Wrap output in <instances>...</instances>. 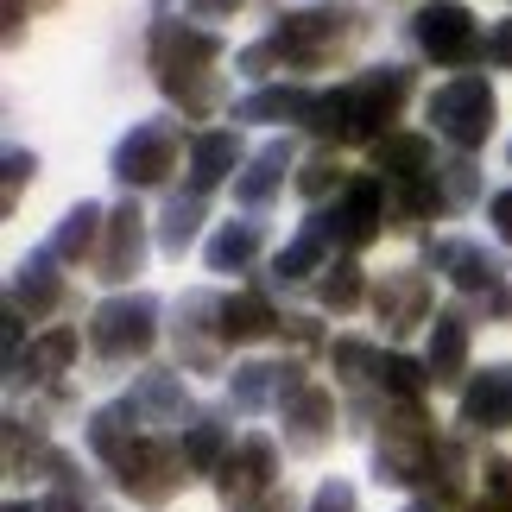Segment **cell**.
<instances>
[{"label":"cell","instance_id":"cell-3","mask_svg":"<svg viewBox=\"0 0 512 512\" xmlns=\"http://www.w3.org/2000/svg\"><path fill=\"white\" fill-rule=\"evenodd\" d=\"M159 342V304L152 298H108L102 310L89 317V348L102 354V361H133V354H146Z\"/></svg>","mask_w":512,"mask_h":512},{"label":"cell","instance_id":"cell-10","mask_svg":"<svg viewBox=\"0 0 512 512\" xmlns=\"http://www.w3.org/2000/svg\"><path fill=\"white\" fill-rule=\"evenodd\" d=\"M140 260H146V215L133 209V203H121V209L108 215V228H102V253H95V279L121 285V279H133V272H140Z\"/></svg>","mask_w":512,"mask_h":512},{"label":"cell","instance_id":"cell-30","mask_svg":"<svg viewBox=\"0 0 512 512\" xmlns=\"http://www.w3.org/2000/svg\"><path fill=\"white\" fill-rule=\"evenodd\" d=\"M228 456H234V449H228V430L215 424V418L184 424V462H190V468H203V475H209V468H222Z\"/></svg>","mask_w":512,"mask_h":512},{"label":"cell","instance_id":"cell-26","mask_svg":"<svg viewBox=\"0 0 512 512\" xmlns=\"http://www.w3.org/2000/svg\"><path fill=\"white\" fill-rule=\"evenodd\" d=\"M133 405H140V418L152 424H184L190 418V392L177 373H146L140 386H133Z\"/></svg>","mask_w":512,"mask_h":512},{"label":"cell","instance_id":"cell-18","mask_svg":"<svg viewBox=\"0 0 512 512\" xmlns=\"http://www.w3.org/2000/svg\"><path fill=\"white\" fill-rule=\"evenodd\" d=\"M51 266H57V253H32V260L13 272V285H7V310H13V317H26V310L45 317V310L64 298V279H57Z\"/></svg>","mask_w":512,"mask_h":512},{"label":"cell","instance_id":"cell-45","mask_svg":"<svg viewBox=\"0 0 512 512\" xmlns=\"http://www.w3.org/2000/svg\"><path fill=\"white\" fill-rule=\"evenodd\" d=\"M487 487H494V500L500 506H512V462L500 456V462H487Z\"/></svg>","mask_w":512,"mask_h":512},{"label":"cell","instance_id":"cell-33","mask_svg":"<svg viewBox=\"0 0 512 512\" xmlns=\"http://www.w3.org/2000/svg\"><path fill=\"white\" fill-rule=\"evenodd\" d=\"M310 133H323V140H354V95L348 89H329L317 95V108H310Z\"/></svg>","mask_w":512,"mask_h":512},{"label":"cell","instance_id":"cell-49","mask_svg":"<svg viewBox=\"0 0 512 512\" xmlns=\"http://www.w3.org/2000/svg\"><path fill=\"white\" fill-rule=\"evenodd\" d=\"M475 512H500V500H487V506H475Z\"/></svg>","mask_w":512,"mask_h":512},{"label":"cell","instance_id":"cell-1","mask_svg":"<svg viewBox=\"0 0 512 512\" xmlns=\"http://www.w3.org/2000/svg\"><path fill=\"white\" fill-rule=\"evenodd\" d=\"M215 57H222V38L203 26H184V19H159L152 26V70L171 102H184V114H209L222 102V83H215Z\"/></svg>","mask_w":512,"mask_h":512},{"label":"cell","instance_id":"cell-36","mask_svg":"<svg viewBox=\"0 0 512 512\" xmlns=\"http://www.w3.org/2000/svg\"><path fill=\"white\" fill-rule=\"evenodd\" d=\"M51 468H57V487H51V506L45 512H102V500L70 475V462H51Z\"/></svg>","mask_w":512,"mask_h":512},{"label":"cell","instance_id":"cell-8","mask_svg":"<svg viewBox=\"0 0 512 512\" xmlns=\"http://www.w3.org/2000/svg\"><path fill=\"white\" fill-rule=\"evenodd\" d=\"M430 456H437V437L424 430V418H418V405H405L399 418L386 424V437H380V449H373V468H380V481H399V487H411L430 468Z\"/></svg>","mask_w":512,"mask_h":512},{"label":"cell","instance_id":"cell-15","mask_svg":"<svg viewBox=\"0 0 512 512\" xmlns=\"http://www.w3.org/2000/svg\"><path fill=\"white\" fill-rule=\"evenodd\" d=\"M430 266L449 272L462 291H500V260L487 247H468V241H430Z\"/></svg>","mask_w":512,"mask_h":512},{"label":"cell","instance_id":"cell-34","mask_svg":"<svg viewBox=\"0 0 512 512\" xmlns=\"http://www.w3.org/2000/svg\"><path fill=\"white\" fill-rule=\"evenodd\" d=\"M317 298H323L329 310H354V304H361V266H354V260L323 266V285H317Z\"/></svg>","mask_w":512,"mask_h":512},{"label":"cell","instance_id":"cell-37","mask_svg":"<svg viewBox=\"0 0 512 512\" xmlns=\"http://www.w3.org/2000/svg\"><path fill=\"white\" fill-rule=\"evenodd\" d=\"M437 177H443V203H449V209H462V203H475V190H481V177H475V165H468V159H456V165H443Z\"/></svg>","mask_w":512,"mask_h":512},{"label":"cell","instance_id":"cell-42","mask_svg":"<svg viewBox=\"0 0 512 512\" xmlns=\"http://www.w3.org/2000/svg\"><path fill=\"white\" fill-rule=\"evenodd\" d=\"M234 64H241L247 76H266L272 64H279V45H272V38H266V45H247L241 57H234Z\"/></svg>","mask_w":512,"mask_h":512},{"label":"cell","instance_id":"cell-40","mask_svg":"<svg viewBox=\"0 0 512 512\" xmlns=\"http://www.w3.org/2000/svg\"><path fill=\"white\" fill-rule=\"evenodd\" d=\"M310 512H361V500H354L348 481H323L317 500H310Z\"/></svg>","mask_w":512,"mask_h":512},{"label":"cell","instance_id":"cell-9","mask_svg":"<svg viewBox=\"0 0 512 512\" xmlns=\"http://www.w3.org/2000/svg\"><path fill=\"white\" fill-rule=\"evenodd\" d=\"M272 475H279V449H272L266 437H247L222 468H215V494H222L228 506H253L272 487Z\"/></svg>","mask_w":512,"mask_h":512},{"label":"cell","instance_id":"cell-44","mask_svg":"<svg viewBox=\"0 0 512 512\" xmlns=\"http://www.w3.org/2000/svg\"><path fill=\"white\" fill-rule=\"evenodd\" d=\"M487 222H494V234H500V241L512 247V190H500L494 203H487Z\"/></svg>","mask_w":512,"mask_h":512},{"label":"cell","instance_id":"cell-17","mask_svg":"<svg viewBox=\"0 0 512 512\" xmlns=\"http://www.w3.org/2000/svg\"><path fill=\"white\" fill-rule=\"evenodd\" d=\"M380 323L386 329H418V323H430V285H424V272H386V285H380Z\"/></svg>","mask_w":512,"mask_h":512},{"label":"cell","instance_id":"cell-41","mask_svg":"<svg viewBox=\"0 0 512 512\" xmlns=\"http://www.w3.org/2000/svg\"><path fill=\"white\" fill-rule=\"evenodd\" d=\"M32 171H38V159H32L26 146H13V152H7V209H13V196H19V184H26Z\"/></svg>","mask_w":512,"mask_h":512},{"label":"cell","instance_id":"cell-48","mask_svg":"<svg viewBox=\"0 0 512 512\" xmlns=\"http://www.w3.org/2000/svg\"><path fill=\"white\" fill-rule=\"evenodd\" d=\"M494 317H512V291H506V285L494 291Z\"/></svg>","mask_w":512,"mask_h":512},{"label":"cell","instance_id":"cell-4","mask_svg":"<svg viewBox=\"0 0 512 512\" xmlns=\"http://www.w3.org/2000/svg\"><path fill=\"white\" fill-rule=\"evenodd\" d=\"M354 32H361V13L354 7H298V13L279 19L272 45H279V57H291V64H323Z\"/></svg>","mask_w":512,"mask_h":512},{"label":"cell","instance_id":"cell-46","mask_svg":"<svg viewBox=\"0 0 512 512\" xmlns=\"http://www.w3.org/2000/svg\"><path fill=\"white\" fill-rule=\"evenodd\" d=\"M285 336L291 342H317V323H310V317H285Z\"/></svg>","mask_w":512,"mask_h":512},{"label":"cell","instance_id":"cell-25","mask_svg":"<svg viewBox=\"0 0 512 512\" xmlns=\"http://www.w3.org/2000/svg\"><path fill=\"white\" fill-rule=\"evenodd\" d=\"M373 165H380V177H392V184H418V177H430V140L424 133H386V140L373 146Z\"/></svg>","mask_w":512,"mask_h":512},{"label":"cell","instance_id":"cell-24","mask_svg":"<svg viewBox=\"0 0 512 512\" xmlns=\"http://www.w3.org/2000/svg\"><path fill=\"white\" fill-rule=\"evenodd\" d=\"M430 380L449 386V380H462V367H468V317H456V310H443L437 323H430Z\"/></svg>","mask_w":512,"mask_h":512},{"label":"cell","instance_id":"cell-28","mask_svg":"<svg viewBox=\"0 0 512 512\" xmlns=\"http://www.w3.org/2000/svg\"><path fill=\"white\" fill-rule=\"evenodd\" d=\"M102 228H108V215L95 209V203H76L64 222H57V234H51V247L45 253H57V260H83V253H102L95 241H102Z\"/></svg>","mask_w":512,"mask_h":512},{"label":"cell","instance_id":"cell-16","mask_svg":"<svg viewBox=\"0 0 512 512\" xmlns=\"http://www.w3.org/2000/svg\"><path fill=\"white\" fill-rule=\"evenodd\" d=\"M462 424L475 430H512V367H487L462 392Z\"/></svg>","mask_w":512,"mask_h":512},{"label":"cell","instance_id":"cell-31","mask_svg":"<svg viewBox=\"0 0 512 512\" xmlns=\"http://www.w3.org/2000/svg\"><path fill=\"white\" fill-rule=\"evenodd\" d=\"M373 380H380L392 399H405V405H418V392L430 386V367H418L411 354H380V367H373Z\"/></svg>","mask_w":512,"mask_h":512},{"label":"cell","instance_id":"cell-13","mask_svg":"<svg viewBox=\"0 0 512 512\" xmlns=\"http://www.w3.org/2000/svg\"><path fill=\"white\" fill-rule=\"evenodd\" d=\"M329 430H336V399H329L323 386H304L298 399L285 405V449L317 456V449L329 443Z\"/></svg>","mask_w":512,"mask_h":512},{"label":"cell","instance_id":"cell-6","mask_svg":"<svg viewBox=\"0 0 512 512\" xmlns=\"http://www.w3.org/2000/svg\"><path fill=\"white\" fill-rule=\"evenodd\" d=\"M177 146H184V127L177 121H140L121 146H114V177H121L127 190L165 184V171L177 165Z\"/></svg>","mask_w":512,"mask_h":512},{"label":"cell","instance_id":"cell-14","mask_svg":"<svg viewBox=\"0 0 512 512\" xmlns=\"http://www.w3.org/2000/svg\"><path fill=\"white\" fill-rule=\"evenodd\" d=\"M386 222V196H380V177H354L336 203V241L342 247H367Z\"/></svg>","mask_w":512,"mask_h":512},{"label":"cell","instance_id":"cell-7","mask_svg":"<svg viewBox=\"0 0 512 512\" xmlns=\"http://www.w3.org/2000/svg\"><path fill=\"white\" fill-rule=\"evenodd\" d=\"M348 95H354V140L380 146V140H386V127L399 121V108L411 102V70H399V64L361 70V76L348 83Z\"/></svg>","mask_w":512,"mask_h":512},{"label":"cell","instance_id":"cell-27","mask_svg":"<svg viewBox=\"0 0 512 512\" xmlns=\"http://www.w3.org/2000/svg\"><path fill=\"white\" fill-rule=\"evenodd\" d=\"M260 241H266L260 222H222V228H215V241L203 247V260H209V272H241V266H253Z\"/></svg>","mask_w":512,"mask_h":512},{"label":"cell","instance_id":"cell-11","mask_svg":"<svg viewBox=\"0 0 512 512\" xmlns=\"http://www.w3.org/2000/svg\"><path fill=\"white\" fill-rule=\"evenodd\" d=\"M121 494H133L140 506H165L177 494V456H171V443L140 437V449L121 462Z\"/></svg>","mask_w":512,"mask_h":512},{"label":"cell","instance_id":"cell-43","mask_svg":"<svg viewBox=\"0 0 512 512\" xmlns=\"http://www.w3.org/2000/svg\"><path fill=\"white\" fill-rule=\"evenodd\" d=\"M487 57H494L500 70H512V19H500V26L487 32Z\"/></svg>","mask_w":512,"mask_h":512},{"label":"cell","instance_id":"cell-20","mask_svg":"<svg viewBox=\"0 0 512 512\" xmlns=\"http://www.w3.org/2000/svg\"><path fill=\"white\" fill-rule=\"evenodd\" d=\"M329 241H336V209H317V215H310V222L298 228V241L279 253V266H272V272H279L285 285H291V279H310V272L323 266Z\"/></svg>","mask_w":512,"mask_h":512},{"label":"cell","instance_id":"cell-35","mask_svg":"<svg viewBox=\"0 0 512 512\" xmlns=\"http://www.w3.org/2000/svg\"><path fill=\"white\" fill-rule=\"evenodd\" d=\"M76 342H83L76 329H51V336H38L32 342V380H38V373H64L76 361Z\"/></svg>","mask_w":512,"mask_h":512},{"label":"cell","instance_id":"cell-12","mask_svg":"<svg viewBox=\"0 0 512 512\" xmlns=\"http://www.w3.org/2000/svg\"><path fill=\"white\" fill-rule=\"evenodd\" d=\"M298 392H304V373L298 367H272V361H247V367H234V380H228L234 411H266L272 399L291 405Z\"/></svg>","mask_w":512,"mask_h":512},{"label":"cell","instance_id":"cell-5","mask_svg":"<svg viewBox=\"0 0 512 512\" xmlns=\"http://www.w3.org/2000/svg\"><path fill=\"white\" fill-rule=\"evenodd\" d=\"M411 38L437 64H475V57H487V38L475 32V13L462 0H424L418 19H411Z\"/></svg>","mask_w":512,"mask_h":512},{"label":"cell","instance_id":"cell-19","mask_svg":"<svg viewBox=\"0 0 512 512\" xmlns=\"http://www.w3.org/2000/svg\"><path fill=\"white\" fill-rule=\"evenodd\" d=\"M133 424H146L133 399H127V405H108V411H95V418H89V449H95L102 462H114V468H121V462L133 456V449H140V430H133Z\"/></svg>","mask_w":512,"mask_h":512},{"label":"cell","instance_id":"cell-22","mask_svg":"<svg viewBox=\"0 0 512 512\" xmlns=\"http://www.w3.org/2000/svg\"><path fill=\"white\" fill-rule=\"evenodd\" d=\"M234 165H241V140L234 133H196L190 140V190L209 196L222 177H234Z\"/></svg>","mask_w":512,"mask_h":512},{"label":"cell","instance_id":"cell-32","mask_svg":"<svg viewBox=\"0 0 512 512\" xmlns=\"http://www.w3.org/2000/svg\"><path fill=\"white\" fill-rule=\"evenodd\" d=\"M196 222H203V196H171V209H165V228H159V247L171 253V260H177V253H184L190 241H196Z\"/></svg>","mask_w":512,"mask_h":512},{"label":"cell","instance_id":"cell-47","mask_svg":"<svg viewBox=\"0 0 512 512\" xmlns=\"http://www.w3.org/2000/svg\"><path fill=\"white\" fill-rule=\"evenodd\" d=\"M234 7H247V0H196V13H203V19H222V13H234Z\"/></svg>","mask_w":512,"mask_h":512},{"label":"cell","instance_id":"cell-23","mask_svg":"<svg viewBox=\"0 0 512 512\" xmlns=\"http://www.w3.org/2000/svg\"><path fill=\"white\" fill-rule=\"evenodd\" d=\"M215 317H222V323H215V336H222V342H266L272 329L285 323V317H272V304L260 298V291H241V298H228Z\"/></svg>","mask_w":512,"mask_h":512},{"label":"cell","instance_id":"cell-29","mask_svg":"<svg viewBox=\"0 0 512 512\" xmlns=\"http://www.w3.org/2000/svg\"><path fill=\"white\" fill-rule=\"evenodd\" d=\"M310 108H317V95L304 89H260L247 95V102H234V121H310Z\"/></svg>","mask_w":512,"mask_h":512},{"label":"cell","instance_id":"cell-39","mask_svg":"<svg viewBox=\"0 0 512 512\" xmlns=\"http://www.w3.org/2000/svg\"><path fill=\"white\" fill-rule=\"evenodd\" d=\"M336 177H342V171H336V159H310V165L298 171V190L310 196V203H323V196L336 190Z\"/></svg>","mask_w":512,"mask_h":512},{"label":"cell","instance_id":"cell-50","mask_svg":"<svg viewBox=\"0 0 512 512\" xmlns=\"http://www.w3.org/2000/svg\"><path fill=\"white\" fill-rule=\"evenodd\" d=\"M7 512H32V506H7Z\"/></svg>","mask_w":512,"mask_h":512},{"label":"cell","instance_id":"cell-2","mask_svg":"<svg viewBox=\"0 0 512 512\" xmlns=\"http://www.w3.org/2000/svg\"><path fill=\"white\" fill-rule=\"evenodd\" d=\"M430 127L456 152H475L487 133H494V89H487V76H475V70L449 76V83L430 95Z\"/></svg>","mask_w":512,"mask_h":512},{"label":"cell","instance_id":"cell-38","mask_svg":"<svg viewBox=\"0 0 512 512\" xmlns=\"http://www.w3.org/2000/svg\"><path fill=\"white\" fill-rule=\"evenodd\" d=\"M329 361H336V373H348V380H361V373L380 367V354H373L367 342H336L329 348Z\"/></svg>","mask_w":512,"mask_h":512},{"label":"cell","instance_id":"cell-21","mask_svg":"<svg viewBox=\"0 0 512 512\" xmlns=\"http://www.w3.org/2000/svg\"><path fill=\"white\" fill-rule=\"evenodd\" d=\"M285 171H291V146H285V140H272V146H260V152L247 159V171H241V177H234V196H241L247 209H266L272 196H279Z\"/></svg>","mask_w":512,"mask_h":512}]
</instances>
